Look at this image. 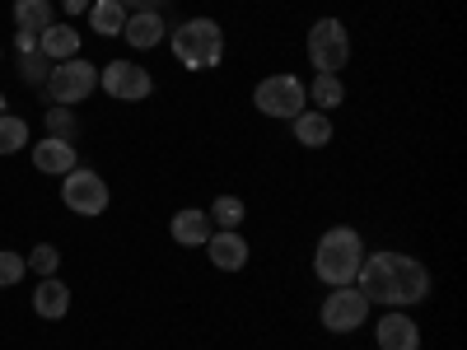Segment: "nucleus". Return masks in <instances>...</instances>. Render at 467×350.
Returning <instances> with one entry per match:
<instances>
[{
    "label": "nucleus",
    "instance_id": "nucleus-7",
    "mask_svg": "<svg viewBox=\"0 0 467 350\" xmlns=\"http://www.w3.org/2000/svg\"><path fill=\"white\" fill-rule=\"evenodd\" d=\"M99 85H103V94H112L117 103H140V98L154 94L150 70L136 66V61H108V66L99 70Z\"/></svg>",
    "mask_w": 467,
    "mask_h": 350
},
{
    "label": "nucleus",
    "instance_id": "nucleus-4",
    "mask_svg": "<svg viewBox=\"0 0 467 350\" xmlns=\"http://www.w3.org/2000/svg\"><path fill=\"white\" fill-rule=\"evenodd\" d=\"M61 201H66V211L94 220V215H103V211H108L112 191H108V182H103L94 169H70V173L61 178Z\"/></svg>",
    "mask_w": 467,
    "mask_h": 350
},
{
    "label": "nucleus",
    "instance_id": "nucleus-27",
    "mask_svg": "<svg viewBox=\"0 0 467 350\" xmlns=\"http://www.w3.org/2000/svg\"><path fill=\"white\" fill-rule=\"evenodd\" d=\"M15 47L28 57V52H37V33H24V28H15Z\"/></svg>",
    "mask_w": 467,
    "mask_h": 350
},
{
    "label": "nucleus",
    "instance_id": "nucleus-18",
    "mask_svg": "<svg viewBox=\"0 0 467 350\" xmlns=\"http://www.w3.org/2000/svg\"><path fill=\"white\" fill-rule=\"evenodd\" d=\"M89 24H94L99 37H122V28H127L122 0H94V5H89Z\"/></svg>",
    "mask_w": 467,
    "mask_h": 350
},
{
    "label": "nucleus",
    "instance_id": "nucleus-17",
    "mask_svg": "<svg viewBox=\"0 0 467 350\" xmlns=\"http://www.w3.org/2000/svg\"><path fill=\"white\" fill-rule=\"evenodd\" d=\"M290 122H295V140H299L304 149H323V145L332 140V117L318 112V108H314V112L304 108L299 117H290Z\"/></svg>",
    "mask_w": 467,
    "mask_h": 350
},
{
    "label": "nucleus",
    "instance_id": "nucleus-28",
    "mask_svg": "<svg viewBox=\"0 0 467 350\" xmlns=\"http://www.w3.org/2000/svg\"><path fill=\"white\" fill-rule=\"evenodd\" d=\"M164 5V0H122V10L127 15H140V10H160Z\"/></svg>",
    "mask_w": 467,
    "mask_h": 350
},
{
    "label": "nucleus",
    "instance_id": "nucleus-2",
    "mask_svg": "<svg viewBox=\"0 0 467 350\" xmlns=\"http://www.w3.org/2000/svg\"><path fill=\"white\" fill-rule=\"evenodd\" d=\"M169 47L182 70H215L224 61V28L215 19H187L169 28Z\"/></svg>",
    "mask_w": 467,
    "mask_h": 350
},
{
    "label": "nucleus",
    "instance_id": "nucleus-8",
    "mask_svg": "<svg viewBox=\"0 0 467 350\" xmlns=\"http://www.w3.org/2000/svg\"><path fill=\"white\" fill-rule=\"evenodd\" d=\"M323 327L327 332H337V336H346V332H356V327H365V318H369V299L360 294V290H350V285H337L327 299H323Z\"/></svg>",
    "mask_w": 467,
    "mask_h": 350
},
{
    "label": "nucleus",
    "instance_id": "nucleus-24",
    "mask_svg": "<svg viewBox=\"0 0 467 350\" xmlns=\"http://www.w3.org/2000/svg\"><path fill=\"white\" fill-rule=\"evenodd\" d=\"M52 66H57V61H47L43 52H28V57H24V66H19V75H24V85H47V75H52Z\"/></svg>",
    "mask_w": 467,
    "mask_h": 350
},
{
    "label": "nucleus",
    "instance_id": "nucleus-10",
    "mask_svg": "<svg viewBox=\"0 0 467 350\" xmlns=\"http://www.w3.org/2000/svg\"><path fill=\"white\" fill-rule=\"evenodd\" d=\"M374 341H379V350H420V327L402 314V308H388L374 327Z\"/></svg>",
    "mask_w": 467,
    "mask_h": 350
},
{
    "label": "nucleus",
    "instance_id": "nucleus-26",
    "mask_svg": "<svg viewBox=\"0 0 467 350\" xmlns=\"http://www.w3.org/2000/svg\"><path fill=\"white\" fill-rule=\"evenodd\" d=\"M47 131L52 136H75V117H70V108H47Z\"/></svg>",
    "mask_w": 467,
    "mask_h": 350
},
{
    "label": "nucleus",
    "instance_id": "nucleus-25",
    "mask_svg": "<svg viewBox=\"0 0 467 350\" xmlns=\"http://www.w3.org/2000/svg\"><path fill=\"white\" fill-rule=\"evenodd\" d=\"M57 266H61V252L52 243H37L28 252V271H37V276H57Z\"/></svg>",
    "mask_w": 467,
    "mask_h": 350
},
{
    "label": "nucleus",
    "instance_id": "nucleus-6",
    "mask_svg": "<svg viewBox=\"0 0 467 350\" xmlns=\"http://www.w3.org/2000/svg\"><path fill=\"white\" fill-rule=\"evenodd\" d=\"M253 103H257V112H266V117H299L304 112V103H308V94H304V85L295 80V75H266V80L253 89Z\"/></svg>",
    "mask_w": 467,
    "mask_h": 350
},
{
    "label": "nucleus",
    "instance_id": "nucleus-19",
    "mask_svg": "<svg viewBox=\"0 0 467 350\" xmlns=\"http://www.w3.org/2000/svg\"><path fill=\"white\" fill-rule=\"evenodd\" d=\"M57 19H52V0H15V28H24V33H43V28H52Z\"/></svg>",
    "mask_w": 467,
    "mask_h": 350
},
{
    "label": "nucleus",
    "instance_id": "nucleus-14",
    "mask_svg": "<svg viewBox=\"0 0 467 350\" xmlns=\"http://www.w3.org/2000/svg\"><path fill=\"white\" fill-rule=\"evenodd\" d=\"M33 314L37 318H66L70 314V290H66V281H57V276H43L37 281V290H33Z\"/></svg>",
    "mask_w": 467,
    "mask_h": 350
},
{
    "label": "nucleus",
    "instance_id": "nucleus-9",
    "mask_svg": "<svg viewBox=\"0 0 467 350\" xmlns=\"http://www.w3.org/2000/svg\"><path fill=\"white\" fill-rule=\"evenodd\" d=\"M431 294V271H425L416 257H402L398 252V266H393V304L388 308H411Z\"/></svg>",
    "mask_w": 467,
    "mask_h": 350
},
{
    "label": "nucleus",
    "instance_id": "nucleus-5",
    "mask_svg": "<svg viewBox=\"0 0 467 350\" xmlns=\"http://www.w3.org/2000/svg\"><path fill=\"white\" fill-rule=\"evenodd\" d=\"M308 61L318 66V75H341V66L350 61V37L341 19H318L308 28Z\"/></svg>",
    "mask_w": 467,
    "mask_h": 350
},
{
    "label": "nucleus",
    "instance_id": "nucleus-29",
    "mask_svg": "<svg viewBox=\"0 0 467 350\" xmlns=\"http://www.w3.org/2000/svg\"><path fill=\"white\" fill-rule=\"evenodd\" d=\"M61 5H66V15H89L94 0H61Z\"/></svg>",
    "mask_w": 467,
    "mask_h": 350
},
{
    "label": "nucleus",
    "instance_id": "nucleus-3",
    "mask_svg": "<svg viewBox=\"0 0 467 350\" xmlns=\"http://www.w3.org/2000/svg\"><path fill=\"white\" fill-rule=\"evenodd\" d=\"M47 98L57 108H70V103H85L94 89H99V66H89L85 57H70V61H57L52 75H47Z\"/></svg>",
    "mask_w": 467,
    "mask_h": 350
},
{
    "label": "nucleus",
    "instance_id": "nucleus-16",
    "mask_svg": "<svg viewBox=\"0 0 467 350\" xmlns=\"http://www.w3.org/2000/svg\"><path fill=\"white\" fill-rule=\"evenodd\" d=\"M37 52L47 61H70V57H80V33L70 24H52V28L37 33Z\"/></svg>",
    "mask_w": 467,
    "mask_h": 350
},
{
    "label": "nucleus",
    "instance_id": "nucleus-11",
    "mask_svg": "<svg viewBox=\"0 0 467 350\" xmlns=\"http://www.w3.org/2000/svg\"><path fill=\"white\" fill-rule=\"evenodd\" d=\"M33 169L52 173V178H66L70 169H80V154H75V145L66 136H47V140L33 145Z\"/></svg>",
    "mask_w": 467,
    "mask_h": 350
},
{
    "label": "nucleus",
    "instance_id": "nucleus-1",
    "mask_svg": "<svg viewBox=\"0 0 467 350\" xmlns=\"http://www.w3.org/2000/svg\"><path fill=\"white\" fill-rule=\"evenodd\" d=\"M360 262H365V239L350 224H337V229L323 233L318 248H314V276L323 285H332V290L337 285H356Z\"/></svg>",
    "mask_w": 467,
    "mask_h": 350
},
{
    "label": "nucleus",
    "instance_id": "nucleus-12",
    "mask_svg": "<svg viewBox=\"0 0 467 350\" xmlns=\"http://www.w3.org/2000/svg\"><path fill=\"white\" fill-rule=\"evenodd\" d=\"M206 252H211V266L215 271H244L248 266V239L239 229H220V233H211L206 239Z\"/></svg>",
    "mask_w": 467,
    "mask_h": 350
},
{
    "label": "nucleus",
    "instance_id": "nucleus-20",
    "mask_svg": "<svg viewBox=\"0 0 467 350\" xmlns=\"http://www.w3.org/2000/svg\"><path fill=\"white\" fill-rule=\"evenodd\" d=\"M304 94H308V103H318V112H332V108H341V103H346V85H341V75H318V80L308 85Z\"/></svg>",
    "mask_w": 467,
    "mask_h": 350
},
{
    "label": "nucleus",
    "instance_id": "nucleus-23",
    "mask_svg": "<svg viewBox=\"0 0 467 350\" xmlns=\"http://www.w3.org/2000/svg\"><path fill=\"white\" fill-rule=\"evenodd\" d=\"M28 276V257L24 252H10V248H0V290H10Z\"/></svg>",
    "mask_w": 467,
    "mask_h": 350
},
{
    "label": "nucleus",
    "instance_id": "nucleus-22",
    "mask_svg": "<svg viewBox=\"0 0 467 350\" xmlns=\"http://www.w3.org/2000/svg\"><path fill=\"white\" fill-rule=\"evenodd\" d=\"M206 215H211L220 229H239V224H244V215H248V206H244L239 197H215V206H211Z\"/></svg>",
    "mask_w": 467,
    "mask_h": 350
},
{
    "label": "nucleus",
    "instance_id": "nucleus-13",
    "mask_svg": "<svg viewBox=\"0 0 467 350\" xmlns=\"http://www.w3.org/2000/svg\"><path fill=\"white\" fill-rule=\"evenodd\" d=\"M122 37H127V43H131L136 52H150V47H160L164 37H169V24H164V15H160V10H140V15H127Z\"/></svg>",
    "mask_w": 467,
    "mask_h": 350
},
{
    "label": "nucleus",
    "instance_id": "nucleus-15",
    "mask_svg": "<svg viewBox=\"0 0 467 350\" xmlns=\"http://www.w3.org/2000/svg\"><path fill=\"white\" fill-rule=\"evenodd\" d=\"M169 233H173L178 243H187V248H206V239H211V215L197 211V206H187V211H178V215L169 220Z\"/></svg>",
    "mask_w": 467,
    "mask_h": 350
},
{
    "label": "nucleus",
    "instance_id": "nucleus-21",
    "mask_svg": "<svg viewBox=\"0 0 467 350\" xmlns=\"http://www.w3.org/2000/svg\"><path fill=\"white\" fill-rule=\"evenodd\" d=\"M24 145H28V122L24 117L0 112V154H19Z\"/></svg>",
    "mask_w": 467,
    "mask_h": 350
}]
</instances>
